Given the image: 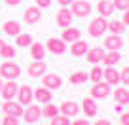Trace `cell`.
Segmentation results:
<instances>
[{
  "label": "cell",
  "mask_w": 129,
  "mask_h": 125,
  "mask_svg": "<svg viewBox=\"0 0 129 125\" xmlns=\"http://www.w3.org/2000/svg\"><path fill=\"white\" fill-rule=\"evenodd\" d=\"M103 48L106 49V51H120V48L123 46V38L120 36V34H110V36L105 38V42H103Z\"/></svg>",
  "instance_id": "obj_11"
},
{
  "label": "cell",
  "mask_w": 129,
  "mask_h": 125,
  "mask_svg": "<svg viewBox=\"0 0 129 125\" xmlns=\"http://www.w3.org/2000/svg\"><path fill=\"white\" fill-rule=\"evenodd\" d=\"M103 80L108 85H118L120 84V70H116L114 66H106L103 70Z\"/></svg>",
  "instance_id": "obj_19"
},
{
  "label": "cell",
  "mask_w": 129,
  "mask_h": 125,
  "mask_svg": "<svg viewBox=\"0 0 129 125\" xmlns=\"http://www.w3.org/2000/svg\"><path fill=\"white\" fill-rule=\"evenodd\" d=\"M72 12H70L69 8H61L59 12H57V15H55V23H57V27H61V28H67V27H70L72 25Z\"/></svg>",
  "instance_id": "obj_10"
},
{
  "label": "cell",
  "mask_w": 129,
  "mask_h": 125,
  "mask_svg": "<svg viewBox=\"0 0 129 125\" xmlns=\"http://www.w3.org/2000/svg\"><path fill=\"white\" fill-rule=\"evenodd\" d=\"M17 87H19V85L15 84V80H6L4 85H2V91H0V95L4 97V101H12V99L17 95Z\"/></svg>",
  "instance_id": "obj_14"
},
{
  "label": "cell",
  "mask_w": 129,
  "mask_h": 125,
  "mask_svg": "<svg viewBox=\"0 0 129 125\" xmlns=\"http://www.w3.org/2000/svg\"><path fill=\"white\" fill-rule=\"evenodd\" d=\"M59 112L63 114V116H67V117H74V116H78V112H80V106H78L74 101H63L61 106H59Z\"/></svg>",
  "instance_id": "obj_15"
},
{
  "label": "cell",
  "mask_w": 129,
  "mask_h": 125,
  "mask_svg": "<svg viewBox=\"0 0 129 125\" xmlns=\"http://www.w3.org/2000/svg\"><path fill=\"white\" fill-rule=\"evenodd\" d=\"M28 48H30V57L34 61H44V57H46V46L42 44V42H32Z\"/></svg>",
  "instance_id": "obj_23"
},
{
  "label": "cell",
  "mask_w": 129,
  "mask_h": 125,
  "mask_svg": "<svg viewBox=\"0 0 129 125\" xmlns=\"http://www.w3.org/2000/svg\"><path fill=\"white\" fill-rule=\"evenodd\" d=\"M2 30H4V34L6 36H13L15 38L17 34H21V25L17 23V21H6L4 25H2Z\"/></svg>",
  "instance_id": "obj_24"
},
{
  "label": "cell",
  "mask_w": 129,
  "mask_h": 125,
  "mask_svg": "<svg viewBox=\"0 0 129 125\" xmlns=\"http://www.w3.org/2000/svg\"><path fill=\"white\" fill-rule=\"evenodd\" d=\"M87 42H84L80 38V40H76V42H72L70 44V55L72 57H84L85 53H87Z\"/></svg>",
  "instance_id": "obj_22"
},
{
  "label": "cell",
  "mask_w": 129,
  "mask_h": 125,
  "mask_svg": "<svg viewBox=\"0 0 129 125\" xmlns=\"http://www.w3.org/2000/svg\"><path fill=\"white\" fill-rule=\"evenodd\" d=\"M120 121H121V125H129V112H123L120 116Z\"/></svg>",
  "instance_id": "obj_38"
},
{
  "label": "cell",
  "mask_w": 129,
  "mask_h": 125,
  "mask_svg": "<svg viewBox=\"0 0 129 125\" xmlns=\"http://www.w3.org/2000/svg\"><path fill=\"white\" fill-rule=\"evenodd\" d=\"M21 76V68L17 63L13 61H4L2 65H0V78H4V80H15V78Z\"/></svg>",
  "instance_id": "obj_2"
},
{
  "label": "cell",
  "mask_w": 129,
  "mask_h": 125,
  "mask_svg": "<svg viewBox=\"0 0 129 125\" xmlns=\"http://www.w3.org/2000/svg\"><path fill=\"white\" fill-rule=\"evenodd\" d=\"M0 125H19V117H13V116H4V119L0 121Z\"/></svg>",
  "instance_id": "obj_36"
},
{
  "label": "cell",
  "mask_w": 129,
  "mask_h": 125,
  "mask_svg": "<svg viewBox=\"0 0 129 125\" xmlns=\"http://www.w3.org/2000/svg\"><path fill=\"white\" fill-rule=\"evenodd\" d=\"M2 85H4V80H2V78H0V91H2Z\"/></svg>",
  "instance_id": "obj_45"
},
{
  "label": "cell",
  "mask_w": 129,
  "mask_h": 125,
  "mask_svg": "<svg viewBox=\"0 0 129 125\" xmlns=\"http://www.w3.org/2000/svg\"><path fill=\"white\" fill-rule=\"evenodd\" d=\"M106 17H95V19H91V23L87 25V34L91 38H101L103 34L106 32Z\"/></svg>",
  "instance_id": "obj_1"
},
{
  "label": "cell",
  "mask_w": 129,
  "mask_h": 125,
  "mask_svg": "<svg viewBox=\"0 0 129 125\" xmlns=\"http://www.w3.org/2000/svg\"><path fill=\"white\" fill-rule=\"evenodd\" d=\"M34 4H36V8L46 10V8H49V6H51V0H34Z\"/></svg>",
  "instance_id": "obj_37"
},
{
  "label": "cell",
  "mask_w": 129,
  "mask_h": 125,
  "mask_svg": "<svg viewBox=\"0 0 129 125\" xmlns=\"http://www.w3.org/2000/svg\"><path fill=\"white\" fill-rule=\"evenodd\" d=\"M82 110H84L85 117H95V116H97V112H99L95 99H91V97H85L84 101H82Z\"/></svg>",
  "instance_id": "obj_21"
},
{
  "label": "cell",
  "mask_w": 129,
  "mask_h": 125,
  "mask_svg": "<svg viewBox=\"0 0 129 125\" xmlns=\"http://www.w3.org/2000/svg\"><path fill=\"white\" fill-rule=\"evenodd\" d=\"M57 2L61 4V8H67V6H70V4H72L74 0H57Z\"/></svg>",
  "instance_id": "obj_42"
},
{
  "label": "cell",
  "mask_w": 129,
  "mask_h": 125,
  "mask_svg": "<svg viewBox=\"0 0 129 125\" xmlns=\"http://www.w3.org/2000/svg\"><path fill=\"white\" fill-rule=\"evenodd\" d=\"M105 53H106L105 48H89L87 53H85V57H87V63H91V65L103 63V59H105Z\"/></svg>",
  "instance_id": "obj_17"
},
{
  "label": "cell",
  "mask_w": 129,
  "mask_h": 125,
  "mask_svg": "<svg viewBox=\"0 0 129 125\" xmlns=\"http://www.w3.org/2000/svg\"><path fill=\"white\" fill-rule=\"evenodd\" d=\"M4 2L10 6V8H15V6H19V4H21V0H4Z\"/></svg>",
  "instance_id": "obj_40"
},
{
  "label": "cell",
  "mask_w": 129,
  "mask_h": 125,
  "mask_svg": "<svg viewBox=\"0 0 129 125\" xmlns=\"http://www.w3.org/2000/svg\"><path fill=\"white\" fill-rule=\"evenodd\" d=\"M93 125H112V123H110L108 119H99V121H95Z\"/></svg>",
  "instance_id": "obj_43"
},
{
  "label": "cell",
  "mask_w": 129,
  "mask_h": 125,
  "mask_svg": "<svg viewBox=\"0 0 129 125\" xmlns=\"http://www.w3.org/2000/svg\"><path fill=\"white\" fill-rule=\"evenodd\" d=\"M120 84L129 85V66H123V68L120 70Z\"/></svg>",
  "instance_id": "obj_35"
},
{
  "label": "cell",
  "mask_w": 129,
  "mask_h": 125,
  "mask_svg": "<svg viewBox=\"0 0 129 125\" xmlns=\"http://www.w3.org/2000/svg\"><path fill=\"white\" fill-rule=\"evenodd\" d=\"M97 12H99L101 17H110L114 13L112 2H110V0H99V2H97Z\"/></svg>",
  "instance_id": "obj_25"
},
{
  "label": "cell",
  "mask_w": 129,
  "mask_h": 125,
  "mask_svg": "<svg viewBox=\"0 0 129 125\" xmlns=\"http://www.w3.org/2000/svg\"><path fill=\"white\" fill-rule=\"evenodd\" d=\"M42 85L51 91V89H59L61 85H63V80H61V76H57V74H51V72L48 74L46 72L44 76H42Z\"/></svg>",
  "instance_id": "obj_13"
},
{
  "label": "cell",
  "mask_w": 129,
  "mask_h": 125,
  "mask_svg": "<svg viewBox=\"0 0 129 125\" xmlns=\"http://www.w3.org/2000/svg\"><path fill=\"white\" fill-rule=\"evenodd\" d=\"M44 108H42V116L48 117V119H51V117H55L57 114H59V106L53 104V102H48V104H42Z\"/></svg>",
  "instance_id": "obj_28"
},
{
  "label": "cell",
  "mask_w": 129,
  "mask_h": 125,
  "mask_svg": "<svg viewBox=\"0 0 129 125\" xmlns=\"http://www.w3.org/2000/svg\"><path fill=\"white\" fill-rule=\"evenodd\" d=\"M70 125H89V121H87V117H82V119H74V121H70Z\"/></svg>",
  "instance_id": "obj_39"
},
{
  "label": "cell",
  "mask_w": 129,
  "mask_h": 125,
  "mask_svg": "<svg viewBox=\"0 0 129 125\" xmlns=\"http://www.w3.org/2000/svg\"><path fill=\"white\" fill-rule=\"evenodd\" d=\"M91 10H93V6H91L89 0H74L70 12H72L74 17H85V15L91 13Z\"/></svg>",
  "instance_id": "obj_4"
},
{
  "label": "cell",
  "mask_w": 129,
  "mask_h": 125,
  "mask_svg": "<svg viewBox=\"0 0 129 125\" xmlns=\"http://www.w3.org/2000/svg\"><path fill=\"white\" fill-rule=\"evenodd\" d=\"M112 6L118 12H125V10H129V0H114Z\"/></svg>",
  "instance_id": "obj_34"
},
{
  "label": "cell",
  "mask_w": 129,
  "mask_h": 125,
  "mask_svg": "<svg viewBox=\"0 0 129 125\" xmlns=\"http://www.w3.org/2000/svg\"><path fill=\"white\" fill-rule=\"evenodd\" d=\"M87 76H89V80H91L93 84H97V81H101V80H103V68L95 65V66L91 68V72L87 74Z\"/></svg>",
  "instance_id": "obj_31"
},
{
  "label": "cell",
  "mask_w": 129,
  "mask_h": 125,
  "mask_svg": "<svg viewBox=\"0 0 129 125\" xmlns=\"http://www.w3.org/2000/svg\"><path fill=\"white\" fill-rule=\"evenodd\" d=\"M49 125H70V117L63 116V114H57L55 117L49 119Z\"/></svg>",
  "instance_id": "obj_33"
},
{
  "label": "cell",
  "mask_w": 129,
  "mask_h": 125,
  "mask_svg": "<svg viewBox=\"0 0 129 125\" xmlns=\"http://www.w3.org/2000/svg\"><path fill=\"white\" fill-rule=\"evenodd\" d=\"M120 61H121L120 51H106L105 59H103V65H105V66H116Z\"/></svg>",
  "instance_id": "obj_26"
},
{
  "label": "cell",
  "mask_w": 129,
  "mask_h": 125,
  "mask_svg": "<svg viewBox=\"0 0 129 125\" xmlns=\"http://www.w3.org/2000/svg\"><path fill=\"white\" fill-rule=\"evenodd\" d=\"M23 19H25V23H27V25H36L38 21L42 19V10L36 8V6H30V8L25 10Z\"/></svg>",
  "instance_id": "obj_12"
},
{
  "label": "cell",
  "mask_w": 129,
  "mask_h": 125,
  "mask_svg": "<svg viewBox=\"0 0 129 125\" xmlns=\"http://www.w3.org/2000/svg\"><path fill=\"white\" fill-rule=\"evenodd\" d=\"M32 44V36L27 32H21L15 36V46H19V48H28V46Z\"/></svg>",
  "instance_id": "obj_30"
},
{
  "label": "cell",
  "mask_w": 129,
  "mask_h": 125,
  "mask_svg": "<svg viewBox=\"0 0 129 125\" xmlns=\"http://www.w3.org/2000/svg\"><path fill=\"white\" fill-rule=\"evenodd\" d=\"M0 108L4 110L6 116H13V117L23 116V106H21L17 101H4V104H0Z\"/></svg>",
  "instance_id": "obj_8"
},
{
  "label": "cell",
  "mask_w": 129,
  "mask_h": 125,
  "mask_svg": "<svg viewBox=\"0 0 129 125\" xmlns=\"http://www.w3.org/2000/svg\"><path fill=\"white\" fill-rule=\"evenodd\" d=\"M34 91V101L38 102V104H48V102H51V91H49L48 87H44V85H40V87L32 89Z\"/></svg>",
  "instance_id": "obj_16"
},
{
  "label": "cell",
  "mask_w": 129,
  "mask_h": 125,
  "mask_svg": "<svg viewBox=\"0 0 129 125\" xmlns=\"http://www.w3.org/2000/svg\"><path fill=\"white\" fill-rule=\"evenodd\" d=\"M46 72H48V65L44 61H32L30 65L27 66V74L30 78H42Z\"/></svg>",
  "instance_id": "obj_7"
},
{
  "label": "cell",
  "mask_w": 129,
  "mask_h": 125,
  "mask_svg": "<svg viewBox=\"0 0 129 125\" xmlns=\"http://www.w3.org/2000/svg\"><path fill=\"white\" fill-rule=\"evenodd\" d=\"M80 38H82V30H80V28H76V27H67V28L63 30L61 40L67 42V44H72V42L80 40Z\"/></svg>",
  "instance_id": "obj_20"
},
{
  "label": "cell",
  "mask_w": 129,
  "mask_h": 125,
  "mask_svg": "<svg viewBox=\"0 0 129 125\" xmlns=\"http://www.w3.org/2000/svg\"><path fill=\"white\" fill-rule=\"evenodd\" d=\"M40 117H42V108L38 104H32L30 102L27 108H23V119L27 123H36Z\"/></svg>",
  "instance_id": "obj_6"
},
{
  "label": "cell",
  "mask_w": 129,
  "mask_h": 125,
  "mask_svg": "<svg viewBox=\"0 0 129 125\" xmlns=\"http://www.w3.org/2000/svg\"><path fill=\"white\" fill-rule=\"evenodd\" d=\"M106 30L112 32V34H120L121 36V32L125 30V25L121 23V21H118V19H110L108 23H106Z\"/></svg>",
  "instance_id": "obj_27"
},
{
  "label": "cell",
  "mask_w": 129,
  "mask_h": 125,
  "mask_svg": "<svg viewBox=\"0 0 129 125\" xmlns=\"http://www.w3.org/2000/svg\"><path fill=\"white\" fill-rule=\"evenodd\" d=\"M110 95V85L106 84V81H97V84H93L91 87V99H106Z\"/></svg>",
  "instance_id": "obj_9"
},
{
  "label": "cell",
  "mask_w": 129,
  "mask_h": 125,
  "mask_svg": "<svg viewBox=\"0 0 129 125\" xmlns=\"http://www.w3.org/2000/svg\"><path fill=\"white\" fill-rule=\"evenodd\" d=\"M17 102H19L21 106H28L32 101H34V91H32V87L30 85H19L17 87Z\"/></svg>",
  "instance_id": "obj_3"
},
{
  "label": "cell",
  "mask_w": 129,
  "mask_h": 125,
  "mask_svg": "<svg viewBox=\"0 0 129 125\" xmlns=\"http://www.w3.org/2000/svg\"><path fill=\"white\" fill-rule=\"evenodd\" d=\"M121 23H123L125 27H129V10H125V12H123V19H121Z\"/></svg>",
  "instance_id": "obj_41"
},
{
  "label": "cell",
  "mask_w": 129,
  "mask_h": 125,
  "mask_svg": "<svg viewBox=\"0 0 129 125\" xmlns=\"http://www.w3.org/2000/svg\"><path fill=\"white\" fill-rule=\"evenodd\" d=\"M0 57H4L6 61H12L13 57H15V48H13V46L4 44V48H2V53H0Z\"/></svg>",
  "instance_id": "obj_32"
},
{
  "label": "cell",
  "mask_w": 129,
  "mask_h": 125,
  "mask_svg": "<svg viewBox=\"0 0 129 125\" xmlns=\"http://www.w3.org/2000/svg\"><path fill=\"white\" fill-rule=\"evenodd\" d=\"M118 125H121V123H118Z\"/></svg>",
  "instance_id": "obj_46"
},
{
  "label": "cell",
  "mask_w": 129,
  "mask_h": 125,
  "mask_svg": "<svg viewBox=\"0 0 129 125\" xmlns=\"http://www.w3.org/2000/svg\"><path fill=\"white\" fill-rule=\"evenodd\" d=\"M44 46H46V51L53 53V55H63L67 51V42H63L61 38H55V36H51Z\"/></svg>",
  "instance_id": "obj_5"
},
{
  "label": "cell",
  "mask_w": 129,
  "mask_h": 125,
  "mask_svg": "<svg viewBox=\"0 0 129 125\" xmlns=\"http://www.w3.org/2000/svg\"><path fill=\"white\" fill-rule=\"evenodd\" d=\"M4 44H6V42L2 40V38H0V53H2V48H4Z\"/></svg>",
  "instance_id": "obj_44"
},
{
  "label": "cell",
  "mask_w": 129,
  "mask_h": 125,
  "mask_svg": "<svg viewBox=\"0 0 129 125\" xmlns=\"http://www.w3.org/2000/svg\"><path fill=\"white\" fill-rule=\"evenodd\" d=\"M112 95H114L116 104H120V106H127V104H129V89H127V87L118 85V87L112 91Z\"/></svg>",
  "instance_id": "obj_18"
},
{
  "label": "cell",
  "mask_w": 129,
  "mask_h": 125,
  "mask_svg": "<svg viewBox=\"0 0 129 125\" xmlns=\"http://www.w3.org/2000/svg\"><path fill=\"white\" fill-rule=\"evenodd\" d=\"M87 80H89L87 72H82V70H78V72H72V76L69 78V81H70L72 85H82V84H85Z\"/></svg>",
  "instance_id": "obj_29"
}]
</instances>
